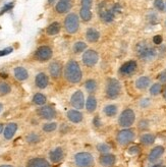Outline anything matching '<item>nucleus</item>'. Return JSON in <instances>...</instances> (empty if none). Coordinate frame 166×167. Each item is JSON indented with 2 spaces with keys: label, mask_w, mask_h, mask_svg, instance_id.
<instances>
[{
  "label": "nucleus",
  "mask_w": 166,
  "mask_h": 167,
  "mask_svg": "<svg viewBox=\"0 0 166 167\" xmlns=\"http://www.w3.org/2000/svg\"><path fill=\"white\" fill-rule=\"evenodd\" d=\"M64 76L66 80L71 84H78L82 80V69L78 63L74 60H70L67 62L65 69H64Z\"/></svg>",
  "instance_id": "obj_1"
},
{
  "label": "nucleus",
  "mask_w": 166,
  "mask_h": 167,
  "mask_svg": "<svg viewBox=\"0 0 166 167\" xmlns=\"http://www.w3.org/2000/svg\"><path fill=\"white\" fill-rule=\"evenodd\" d=\"M137 52L143 60H151L157 54L156 49L148 46L146 42H141L137 45Z\"/></svg>",
  "instance_id": "obj_2"
},
{
  "label": "nucleus",
  "mask_w": 166,
  "mask_h": 167,
  "mask_svg": "<svg viewBox=\"0 0 166 167\" xmlns=\"http://www.w3.org/2000/svg\"><path fill=\"white\" fill-rule=\"evenodd\" d=\"M74 161L78 167H92L94 165V158L88 152H81L76 154Z\"/></svg>",
  "instance_id": "obj_3"
},
{
  "label": "nucleus",
  "mask_w": 166,
  "mask_h": 167,
  "mask_svg": "<svg viewBox=\"0 0 166 167\" xmlns=\"http://www.w3.org/2000/svg\"><path fill=\"white\" fill-rule=\"evenodd\" d=\"M120 83L115 79H109L107 82V87H106V95L108 98L110 99H115L117 98L120 94Z\"/></svg>",
  "instance_id": "obj_4"
},
{
  "label": "nucleus",
  "mask_w": 166,
  "mask_h": 167,
  "mask_svg": "<svg viewBox=\"0 0 166 167\" xmlns=\"http://www.w3.org/2000/svg\"><path fill=\"white\" fill-rule=\"evenodd\" d=\"M135 115L131 109H125L121 112L120 116L118 118V123L120 127H131L135 122Z\"/></svg>",
  "instance_id": "obj_5"
},
{
  "label": "nucleus",
  "mask_w": 166,
  "mask_h": 167,
  "mask_svg": "<svg viewBox=\"0 0 166 167\" xmlns=\"http://www.w3.org/2000/svg\"><path fill=\"white\" fill-rule=\"evenodd\" d=\"M64 27L67 33L74 34L78 30L80 27V22H78V17L76 13H69L64 21Z\"/></svg>",
  "instance_id": "obj_6"
},
{
  "label": "nucleus",
  "mask_w": 166,
  "mask_h": 167,
  "mask_svg": "<svg viewBox=\"0 0 166 167\" xmlns=\"http://www.w3.org/2000/svg\"><path fill=\"white\" fill-rule=\"evenodd\" d=\"M133 139H135V133L131 129H122V131H120L117 134V137H116V140L118 142V144H120L122 146H125L131 143V142H133Z\"/></svg>",
  "instance_id": "obj_7"
},
{
  "label": "nucleus",
  "mask_w": 166,
  "mask_h": 167,
  "mask_svg": "<svg viewBox=\"0 0 166 167\" xmlns=\"http://www.w3.org/2000/svg\"><path fill=\"white\" fill-rule=\"evenodd\" d=\"M99 59V56H98V53L93 49H89L87 50L83 55V62L84 64L87 65L89 67H92L96 64Z\"/></svg>",
  "instance_id": "obj_8"
},
{
  "label": "nucleus",
  "mask_w": 166,
  "mask_h": 167,
  "mask_svg": "<svg viewBox=\"0 0 166 167\" xmlns=\"http://www.w3.org/2000/svg\"><path fill=\"white\" fill-rule=\"evenodd\" d=\"M35 57L39 61H47L52 57V49L49 46H41L36 51Z\"/></svg>",
  "instance_id": "obj_9"
},
{
  "label": "nucleus",
  "mask_w": 166,
  "mask_h": 167,
  "mask_svg": "<svg viewBox=\"0 0 166 167\" xmlns=\"http://www.w3.org/2000/svg\"><path fill=\"white\" fill-rule=\"evenodd\" d=\"M71 105L74 106L76 109H83L85 106V98H84V94L82 91H76L74 93V95L70 98Z\"/></svg>",
  "instance_id": "obj_10"
},
{
  "label": "nucleus",
  "mask_w": 166,
  "mask_h": 167,
  "mask_svg": "<svg viewBox=\"0 0 166 167\" xmlns=\"http://www.w3.org/2000/svg\"><path fill=\"white\" fill-rule=\"evenodd\" d=\"M38 114L44 119L50 120L54 118L55 115H56V112H55L54 108L51 107V106H43L38 110Z\"/></svg>",
  "instance_id": "obj_11"
},
{
  "label": "nucleus",
  "mask_w": 166,
  "mask_h": 167,
  "mask_svg": "<svg viewBox=\"0 0 166 167\" xmlns=\"http://www.w3.org/2000/svg\"><path fill=\"white\" fill-rule=\"evenodd\" d=\"M135 69H137V62L135 60H131V61H127L124 64H122L119 72L124 76H129V74L135 72Z\"/></svg>",
  "instance_id": "obj_12"
},
{
  "label": "nucleus",
  "mask_w": 166,
  "mask_h": 167,
  "mask_svg": "<svg viewBox=\"0 0 166 167\" xmlns=\"http://www.w3.org/2000/svg\"><path fill=\"white\" fill-rule=\"evenodd\" d=\"M61 69L62 66L58 61H53L52 63H50L49 65V72L50 74L54 79H58L61 76Z\"/></svg>",
  "instance_id": "obj_13"
},
{
  "label": "nucleus",
  "mask_w": 166,
  "mask_h": 167,
  "mask_svg": "<svg viewBox=\"0 0 166 167\" xmlns=\"http://www.w3.org/2000/svg\"><path fill=\"white\" fill-rule=\"evenodd\" d=\"M164 153V148L162 146H157L154 149H152V151L150 152L148 159L150 162H155L156 160H158L162 156V154Z\"/></svg>",
  "instance_id": "obj_14"
},
{
  "label": "nucleus",
  "mask_w": 166,
  "mask_h": 167,
  "mask_svg": "<svg viewBox=\"0 0 166 167\" xmlns=\"http://www.w3.org/2000/svg\"><path fill=\"white\" fill-rule=\"evenodd\" d=\"M116 158L114 155L111 154H106V155H102L100 157V164L104 167H111L115 164Z\"/></svg>",
  "instance_id": "obj_15"
},
{
  "label": "nucleus",
  "mask_w": 166,
  "mask_h": 167,
  "mask_svg": "<svg viewBox=\"0 0 166 167\" xmlns=\"http://www.w3.org/2000/svg\"><path fill=\"white\" fill-rule=\"evenodd\" d=\"M36 86L40 89H45L48 86V83H49V80H48V76H46L44 72H40L36 76L35 79Z\"/></svg>",
  "instance_id": "obj_16"
},
{
  "label": "nucleus",
  "mask_w": 166,
  "mask_h": 167,
  "mask_svg": "<svg viewBox=\"0 0 166 167\" xmlns=\"http://www.w3.org/2000/svg\"><path fill=\"white\" fill-rule=\"evenodd\" d=\"M28 167H50V164L44 158H34L29 161Z\"/></svg>",
  "instance_id": "obj_17"
},
{
  "label": "nucleus",
  "mask_w": 166,
  "mask_h": 167,
  "mask_svg": "<svg viewBox=\"0 0 166 167\" xmlns=\"http://www.w3.org/2000/svg\"><path fill=\"white\" fill-rule=\"evenodd\" d=\"M114 15L115 13L113 12L112 8L111 9H106V8L100 9V17L105 23H111L114 19Z\"/></svg>",
  "instance_id": "obj_18"
},
{
  "label": "nucleus",
  "mask_w": 166,
  "mask_h": 167,
  "mask_svg": "<svg viewBox=\"0 0 166 167\" xmlns=\"http://www.w3.org/2000/svg\"><path fill=\"white\" fill-rule=\"evenodd\" d=\"M50 160L52 161L53 163H58L60 162L63 158V150L61 148H56L53 151H51L49 154Z\"/></svg>",
  "instance_id": "obj_19"
},
{
  "label": "nucleus",
  "mask_w": 166,
  "mask_h": 167,
  "mask_svg": "<svg viewBox=\"0 0 166 167\" xmlns=\"http://www.w3.org/2000/svg\"><path fill=\"white\" fill-rule=\"evenodd\" d=\"M17 123H8L6 125V127L4 129V138L6 140H10V139L13 138L14 134L17 133Z\"/></svg>",
  "instance_id": "obj_20"
},
{
  "label": "nucleus",
  "mask_w": 166,
  "mask_h": 167,
  "mask_svg": "<svg viewBox=\"0 0 166 167\" xmlns=\"http://www.w3.org/2000/svg\"><path fill=\"white\" fill-rule=\"evenodd\" d=\"M67 118L74 123H78L83 120V114L78 110H69L67 112Z\"/></svg>",
  "instance_id": "obj_21"
},
{
  "label": "nucleus",
  "mask_w": 166,
  "mask_h": 167,
  "mask_svg": "<svg viewBox=\"0 0 166 167\" xmlns=\"http://www.w3.org/2000/svg\"><path fill=\"white\" fill-rule=\"evenodd\" d=\"M14 76H15V79L17 81H25V80L28 79L29 74H28V70H27L25 67H15L14 68Z\"/></svg>",
  "instance_id": "obj_22"
},
{
  "label": "nucleus",
  "mask_w": 166,
  "mask_h": 167,
  "mask_svg": "<svg viewBox=\"0 0 166 167\" xmlns=\"http://www.w3.org/2000/svg\"><path fill=\"white\" fill-rule=\"evenodd\" d=\"M86 38L89 42L91 43H94V42H97L100 38V34L97 30L95 29H89L88 31L86 32Z\"/></svg>",
  "instance_id": "obj_23"
},
{
  "label": "nucleus",
  "mask_w": 166,
  "mask_h": 167,
  "mask_svg": "<svg viewBox=\"0 0 166 167\" xmlns=\"http://www.w3.org/2000/svg\"><path fill=\"white\" fill-rule=\"evenodd\" d=\"M150 83H151V81H150V79L148 76H141L135 82V87L138 89H140V90H144V89L149 87Z\"/></svg>",
  "instance_id": "obj_24"
},
{
  "label": "nucleus",
  "mask_w": 166,
  "mask_h": 167,
  "mask_svg": "<svg viewBox=\"0 0 166 167\" xmlns=\"http://www.w3.org/2000/svg\"><path fill=\"white\" fill-rule=\"evenodd\" d=\"M56 11L58 13H65L71 8V4L66 1H59V2L56 4Z\"/></svg>",
  "instance_id": "obj_25"
},
{
  "label": "nucleus",
  "mask_w": 166,
  "mask_h": 167,
  "mask_svg": "<svg viewBox=\"0 0 166 167\" xmlns=\"http://www.w3.org/2000/svg\"><path fill=\"white\" fill-rule=\"evenodd\" d=\"M59 31H60V24L57 22L52 23L47 28V30H46V32H47V34L49 36H54V35L59 33Z\"/></svg>",
  "instance_id": "obj_26"
},
{
  "label": "nucleus",
  "mask_w": 166,
  "mask_h": 167,
  "mask_svg": "<svg viewBox=\"0 0 166 167\" xmlns=\"http://www.w3.org/2000/svg\"><path fill=\"white\" fill-rule=\"evenodd\" d=\"M96 107H97V100H96L95 97L90 96L87 99V102H86V108L89 112H93V111H95Z\"/></svg>",
  "instance_id": "obj_27"
},
{
  "label": "nucleus",
  "mask_w": 166,
  "mask_h": 167,
  "mask_svg": "<svg viewBox=\"0 0 166 167\" xmlns=\"http://www.w3.org/2000/svg\"><path fill=\"white\" fill-rule=\"evenodd\" d=\"M80 15H81V19L85 22H89L92 19V12H91L90 8L87 7H82L80 10Z\"/></svg>",
  "instance_id": "obj_28"
},
{
  "label": "nucleus",
  "mask_w": 166,
  "mask_h": 167,
  "mask_svg": "<svg viewBox=\"0 0 166 167\" xmlns=\"http://www.w3.org/2000/svg\"><path fill=\"white\" fill-rule=\"evenodd\" d=\"M141 142L146 146L152 145L155 142V136L152 134H145L141 137Z\"/></svg>",
  "instance_id": "obj_29"
},
{
  "label": "nucleus",
  "mask_w": 166,
  "mask_h": 167,
  "mask_svg": "<svg viewBox=\"0 0 166 167\" xmlns=\"http://www.w3.org/2000/svg\"><path fill=\"white\" fill-rule=\"evenodd\" d=\"M117 112V107L116 105H113V104H111V105H107L106 107L104 108V113L107 115V116H114V115L116 114Z\"/></svg>",
  "instance_id": "obj_30"
},
{
  "label": "nucleus",
  "mask_w": 166,
  "mask_h": 167,
  "mask_svg": "<svg viewBox=\"0 0 166 167\" xmlns=\"http://www.w3.org/2000/svg\"><path fill=\"white\" fill-rule=\"evenodd\" d=\"M33 102L37 105H43L46 103V97L43 94L41 93H37L33 98Z\"/></svg>",
  "instance_id": "obj_31"
},
{
  "label": "nucleus",
  "mask_w": 166,
  "mask_h": 167,
  "mask_svg": "<svg viewBox=\"0 0 166 167\" xmlns=\"http://www.w3.org/2000/svg\"><path fill=\"white\" fill-rule=\"evenodd\" d=\"M85 87L89 93H93V92H95L96 89H97V83H96L94 80H88V81L86 82Z\"/></svg>",
  "instance_id": "obj_32"
},
{
  "label": "nucleus",
  "mask_w": 166,
  "mask_h": 167,
  "mask_svg": "<svg viewBox=\"0 0 166 167\" xmlns=\"http://www.w3.org/2000/svg\"><path fill=\"white\" fill-rule=\"evenodd\" d=\"M87 49V44L80 41V42H76V44L74 45V53H80V52H83Z\"/></svg>",
  "instance_id": "obj_33"
},
{
  "label": "nucleus",
  "mask_w": 166,
  "mask_h": 167,
  "mask_svg": "<svg viewBox=\"0 0 166 167\" xmlns=\"http://www.w3.org/2000/svg\"><path fill=\"white\" fill-rule=\"evenodd\" d=\"M11 88L7 83H4V82H1L0 83V95H7L9 93Z\"/></svg>",
  "instance_id": "obj_34"
},
{
  "label": "nucleus",
  "mask_w": 166,
  "mask_h": 167,
  "mask_svg": "<svg viewBox=\"0 0 166 167\" xmlns=\"http://www.w3.org/2000/svg\"><path fill=\"white\" fill-rule=\"evenodd\" d=\"M161 90H162V86L160 84H154V85L151 87V89H150V93H151V95L156 96V95H158V94H160Z\"/></svg>",
  "instance_id": "obj_35"
},
{
  "label": "nucleus",
  "mask_w": 166,
  "mask_h": 167,
  "mask_svg": "<svg viewBox=\"0 0 166 167\" xmlns=\"http://www.w3.org/2000/svg\"><path fill=\"white\" fill-rule=\"evenodd\" d=\"M56 127H57V124L55 123V122H49V123L44 124V127H43V131H46V133H50V131H55Z\"/></svg>",
  "instance_id": "obj_36"
},
{
  "label": "nucleus",
  "mask_w": 166,
  "mask_h": 167,
  "mask_svg": "<svg viewBox=\"0 0 166 167\" xmlns=\"http://www.w3.org/2000/svg\"><path fill=\"white\" fill-rule=\"evenodd\" d=\"M39 140H40L39 136H38V135L34 134V133H32V134H30V135H28V136H27V142H28V143H32V144L38 143Z\"/></svg>",
  "instance_id": "obj_37"
},
{
  "label": "nucleus",
  "mask_w": 166,
  "mask_h": 167,
  "mask_svg": "<svg viewBox=\"0 0 166 167\" xmlns=\"http://www.w3.org/2000/svg\"><path fill=\"white\" fill-rule=\"evenodd\" d=\"M154 6L160 11H163L165 8V3L163 2V0H155L154 1Z\"/></svg>",
  "instance_id": "obj_38"
},
{
  "label": "nucleus",
  "mask_w": 166,
  "mask_h": 167,
  "mask_svg": "<svg viewBox=\"0 0 166 167\" xmlns=\"http://www.w3.org/2000/svg\"><path fill=\"white\" fill-rule=\"evenodd\" d=\"M97 149H98L99 152L103 153V154H104V153H107L108 151L110 150L109 146L106 145V144H99V145L97 146Z\"/></svg>",
  "instance_id": "obj_39"
},
{
  "label": "nucleus",
  "mask_w": 166,
  "mask_h": 167,
  "mask_svg": "<svg viewBox=\"0 0 166 167\" xmlns=\"http://www.w3.org/2000/svg\"><path fill=\"white\" fill-rule=\"evenodd\" d=\"M12 7H13V2H10V3H7V4H5L4 6H3V7L1 8V11H0V15H2L3 13H5L6 11L10 10Z\"/></svg>",
  "instance_id": "obj_40"
},
{
  "label": "nucleus",
  "mask_w": 166,
  "mask_h": 167,
  "mask_svg": "<svg viewBox=\"0 0 166 167\" xmlns=\"http://www.w3.org/2000/svg\"><path fill=\"white\" fill-rule=\"evenodd\" d=\"M12 51H13V49L11 47H7L5 49H3V50H0V56H5V55L11 53Z\"/></svg>",
  "instance_id": "obj_41"
},
{
  "label": "nucleus",
  "mask_w": 166,
  "mask_h": 167,
  "mask_svg": "<svg viewBox=\"0 0 166 167\" xmlns=\"http://www.w3.org/2000/svg\"><path fill=\"white\" fill-rule=\"evenodd\" d=\"M139 152H140V147L139 146H131V148L128 149L129 154H138Z\"/></svg>",
  "instance_id": "obj_42"
},
{
  "label": "nucleus",
  "mask_w": 166,
  "mask_h": 167,
  "mask_svg": "<svg viewBox=\"0 0 166 167\" xmlns=\"http://www.w3.org/2000/svg\"><path fill=\"white\" fill-rule=\"evenodd\" d=\"M93 3V0H82V7L91 8Z\"/></svg>",
  "instance_id": "obj_43"
},
{
  "label": "nucleus",
  "mask_w": 166,
  "mask_h": 167,
  "mask_svg": "<svg viewBox=\"0 0 166 167\" xmlns=\"http://www.w3.org/2000/svg\"><path fill=\"white\" fill-rule=\"evenodd\" d=\"M153 42H154L156 45H159V44L162 43V37L160 36V35H156V36H154V38H153Z\"/></svg>",
  "instance_id": "obj_44"
},
{
  "label": "nucleus",
  "mask_w": 166,
  "mask_h": 167,
  "mask_svg": "<svg viewBox=\"0 0 166 167\" xmlns=\"http://www.w3.org/2000/svg\"><path fill=\"white\" fill-rule=\"evenodd\" d=\"M139 127L141 129H148V121L147 120H141L139 123Z\"/></svg>",
  "instance_id": "obj_45"
},
{
  "label": "nucleus",
  "mask_w": 166,
  "mask_h": 167,
  "mask_svg": "<svg viewBox=\"0 0 166 167\" xmlns=\"http://www.w3.org/2000/svg\"><path fill=\"white\" fill-rule=\"evenodd\" d=\"M158 78H159V80H160L161 83H166V70H163V72L159 74Z\"/></svg>",
  "instance_id": "obj_46"
},
{
  "label": "nucleus",
  "mask_w": 166,
  "mask_h": 167,
  "mask_svg": "<svg viewBox=\"0 0 166 167\" xmlns=\"http://www.w3.org/2000/svg\"><path fill=\"white\" fill-rule=\"evenodd\" d=\"M148 17H149V21L151 23H152V24H155V23H157V15H155V13H152V15H150Z\"/></svg>",
  "instance_id": "obj_47"
},
{
  "label": "nucleus",
  "mask_w": 166,
  "mask_h": 167,
  "mask_svg": "<svg viewBox=\"0 0 166 167\" xmlns=\"http://www.w3.org/2000/svg\"><path fill=\"white\" fill-rule=\"evenodd\" d=\"M93 123H94V125L97 127H99L100 125H101V121H100V118L98 116H96L95 118H94V120H93Z\"/></svg>",
  "instance_id": "obj_48"
},
{
  "label": "nucleus",
  "mask_w": 166,
  "mask_h": 167,
  "mask_svg": "<svg viewBox=\"0 0 166 167\" xmlns=\"http://www.w3.org/2000/svg\"><path fill=\"white\" fill-rule=\"evenodd\" d=\"M148 104H149V99H144V101H142V103H141V106L142 107H146Z\"/></svg>",
  "instance_id": "obj_49"
},
{
  "label": "nucleus",
  "mask_w": 166,
  "mask_h": 167,
  "mask_svg": "<svg viewBox=\"0 0 166 167\" xmlns=\"http://www.w3.org/2000/svg\"><path fill=\"white\" fill-rule=\"evenodd\" d=\"M3 131V124L2 123H0V134Z\"/></svg>",
  "instance_id": "obj_50"
},
{
  "label": "nucleus",
  "mask_w": 166,
  "mask_h": 167,
  "mask_svg": "<svg viewBox=\"0 0 166 167\" xmlns=\"http://www.w3.org/2000/svg\"><path fill=\"white\" fill-rule=\"evenodd\" d=\"M163 97H164V99L166 100V88L164 89V91H163Z\"/></svg>",
  "instance_id": "obj_51"
},
{
  "label": "nucleus",
  "mask_w": 166,
  "mask_h": 167,
  "mask_svg": "<svg viewBox=\"0 0 166 167\" xmlns=\"http://www.w3.org/2000/svg\"><path fill=\"white\" fill-rule=\"evenodd\" d=\"M0 167H13V166H11V165H0Z\"/></svg>",
  "instance_id": "obj_52"
},
{
  "label": "nucleus",
  "mask_w": 166,
  "mask_h": 167,
  "mask_svg": "<svg viewBox=\"0 0 166 167\" xmlns=\"http://www.w3.org/2000/svg\"><path fill=\"white\" fill-rule=\"evenodd\" d=\"M152 167H162V164H155Z\"/></svg>",
  "instance_id": "obj_53"
},
{
  "label": "nucleus",
  "mask_w": 166,
  "mask_h": 167,
  "mask_svg": "<svg viewBox=\"0 0 166 167\" xmlns=\"http://www.w3.org/2000/svg\"><path fill=\"white\" fill-rule=\"evenodd\" d=\"M55 0H48V2H49V4H52L53 2H54Z\"/></svg>",
  "instance_id": "obj_54"
},
{
  "label": "nucleus",
  "mask_w": 166,
  "mask_h": 167,
  "mask_svg": "<svg viewBox=\"0 0 166 167\" xmlns=\"http://www.w3.org/2000/svg\"><path fill=\"white\" fill-rule=\"evenodd\" d=\"M2 108H3L2 104H1V103H0V112H1V110H2Z\"/></svg>",
  "instance_id": "obj_55"
},
{
  "label": "nucleus",
  "mask_w": 166,
  "mask_h": 167,
  "mask_svg": "<svg viewBox=\"0 0 166 167\" xmlns=\"http://www.w3.org/2000/svg\"><path fill=\"white\" fill-rule=\"evenodd\" d=\"M60 1H66V2H69L70 0H60Z\"/></svg>",
  "instance_id": "obj_56"
},
{
  "label": "nucleus",
  "mask_w": 166,
  "mask_h": 167,
  "mask_svg": "<svg viewBox=\"0 0 166 167\" xmlns=\"http://www.w3.org/2000/svg\"><path fill=\"white\" fill-rule=\"evenodd\" d=\"M165 9H166V3H165Z\"/></svg>",
  "instance_id": "obj_57"
},
{
  "label": "nucleus",
  "mask_w": 166,
  "mask_h": 167,
  "mask_svg": "<svg viewBox=\"0 0 166 167\" xmlns=\"http://www.w3.org/2000/svg\"><path fill=\"white\" fill-rule=\"evenodd\" d=\"M165 25H166V23H165Z\"/></svg>",
  "instance_id": "obj_58"
}]
</instances>
